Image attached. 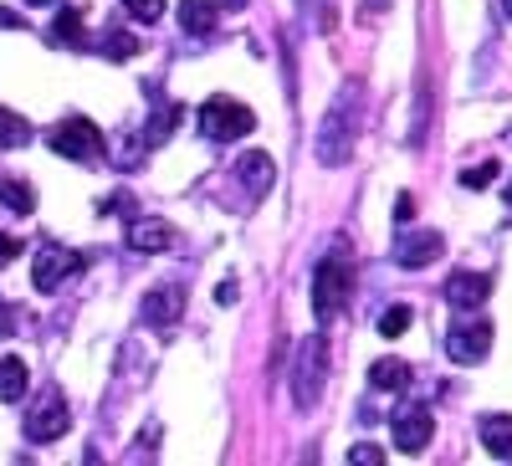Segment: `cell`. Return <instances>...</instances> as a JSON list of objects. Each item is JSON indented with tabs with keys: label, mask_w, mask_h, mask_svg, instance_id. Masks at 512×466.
<instances>
[{
	"label": "cell",
	"mask_w": 512,
	"mask_h": 466,
	"mask_svg": "<svg viewBox=\"0 0 512 466\" xmlns=\"http://www.w3.org/2000/svg\"><path fill=\"white\" fill-rule=\"evenodd\" d=\"M47 144H52L62 159H77V164H98V159H103V129H98L93 118H77V113L57 123V129L47 134Z\"/></svg>",
	"instance_id": "277c9868"
},
{
	"label": "cell",
	"mask_w": 512,
	"mask_h": 466,
	"mask_svg": "<svg viewBox=\"0 0 512 466\" xmlns=\"http://www.w3.org/2000/svg\"><path fill=\"white\" fill-rule=\"evenodd\" d=\"M482 446L497 461H512V415H482Z\"/></svg>",
	"instance_id": "9a60e30c"
},
{
	"label": "cell",
	"mask_w": 512,
	"mask_h": 466,
	"mask_svg": "<svg viewBox=\"0 0 512 466\" xmlns=\"http://www.w3.org/2000/svg\"><path fill=\"white\" fill-rule=\"evenodd\" d=\"M507 200H512V180H507Z\"/></svg>",
	"instance_id": "d590c367"
},
{
	"label": "cell",
	"mask_w": 512,
	"mask_h": 466,
	"mask_svg": "<svg viewBox=\"0 0 512 466\" xmlns=\"http://www.w3.org/2000/svg\"><path fill=\"white\" fill-rule=\"evenodd\" d=\"M0 200H6L16 216H31V210H36V190H31V180H0Z\"/></svg>",
	"instance_id": "ffe728a7"
},
{
	"label": "cell",
	"mask_w": 512,
	"mask_h": 466,
	"mask_svg": "<svg viewBox=\"0 0 512 466\" xmlns=\"http://www.w3.org/2000/svg\"><path fill=\"white\" fill-rule=\"evenodd\" d=\"M236 180H241L251 195H267V190L277 185V164H272V154H262V149L241 154V159H236Z\"/></svg>",
	"instance_id": "5bb4252c"
},
{
	"label": "cell",
	"mask_w": 512,
	"mask_h": 466,
	"mask_svg": "<svg viewBox=\"0 0 512 466\" xmlns=\"http://www.w3.org/2000/svg\"><path fill=\"white\" fill-rule=\"evenodd\" d=\"M323 374H328V344H323V333H313L308 344L297 349L292 400H297V405H318V395H323Z\"/></svg>",
	"instance_id": "5b68a950"
},
{
	"label": "cell",
	"mask_w": 512,
	"mask_h": 466,
	"mask_svg": "<svg viewBox=\"0 0 512 466\" xmlns=\"http://www.w3.org/2000/svg\"><path fill=\"white\" fill-rule=\"evenodd\" d=\"M221 6H226V11H241V6H246V0H221Z\"/></svg>",
	"instance_id": "d6a6232c"
},
{
	"label": "cell",
	"mask_w": 512,
	"mask_h": 466,
	"mask_svg": "<svg viewBox=\"0 0 512 466\" xmlns=\"http://www.w3.org/2000/svg\"><path fill=\"white\" fill-rule=\"evenodd\" d=\"M128 246L134 251H169L175 246V226L159 221V216H134L128 221Z\"/></svg>",
	"instance_id": "4fadbf2b"
},
{
	"label": "cell",
	"mask_w": 512,
	"mask_h": 466,
	"mask_svg": "<svg viewBox=\"0 0 512 466\" xmlns=\"http://www.w3.org/2000/svg\"><path fill=\"white\" fill-rule=\"evenodd\" d=\"M26 385H31V374H26L21 354H6V359H0V400L16 405V400L26 395Z\"/></svg>",
	"instance_id": "e0dca14e"
},
{
	"label": "cell",
	"mask_w": 512,
	"mask_h": 466,
	"mask_svg": "<svg viewBox=\"0 0 512 466\" xmlns=\"http://www.w3.org/2000/svg\"><path fill=\"white\" fill-rule=\"evenodd\" d=\"M251 129H256V113H251L241 98L216 93V98H205V103H200V134H205V139L236 144V139H246Z\"/></svg>",
	"instance_id": "3957f363"
},
{
	"label": "cell",
	"mask_w": 512,
	"mask_h": 466,
	"mask_svg": "<svg viewBox=\"0 0 512 466\" xmlns=\"http://www.w3.org/2000/svg\"><path fill=\"white\" fill-rule=\"evenodd\" d=\"M492 180H497V164H492V159L477 164V169H461V185H466V190H487Z\"/></svg>",
	"instance_id": "cb8c5ba5"
},
{
	"label": "cell",
	"mask_w": 512,
	"mask_h": 466,
	"mask_svg": "<svg viewBox=\"0 0 512 466\" xmlns=\"http://www.w3.org/2000/svg\"><path fill=\"white\" fill-rule=\"evenodd\" d=\"M123 6H128V16L144 21V26H154L164 16V0H123Z\"/></svg>",
	"instance_id": "d4e9b609"
},
{
	"label": "cell",
	"mask_w": 512,
	"mask_h": 466,
	"mask_svg": "<svg viewBox=\"0 0 512 466\" xmlns=\"http://www.w3.org/2000/svg\"><path fill=\"white\" fill-rule=\"evenodd\" d=\"M11 328H16V323H11V308L0 303V333H11Z\"/></svg>",
	"instance_id": "4dcf8cb0"
},
{
	"label": "cell",
	"mask_w": 512,
	"mask_h": 466,
	"mask_svg": "<svg viewBox=\"0 0 512 466\" xmlns=\"http://www.w3.org/2000/svg\"><path fill=\"white\" fill-rule=\"evenodd\" d=\"M82 272V257L72 246H62V241H47L36 251V267H31V282H36V292H62V282H72Z\"/></svg>",
	"instance_id": "8992f818"
},
{
	"label": "cell",
	"mask_w": 512,
	"mask_h": 466,
	"mask_svg": "<svg viewBox=\"0 0 512 466\" xmlns=\"http://www.w3.org/2000/svg\"><path fill=\"white\" fill-rule=\"evenodd\" d=\"M216 303H236V282H221L216 287Z\"/></svg>",
	"instance_id": "f1b7e54d"
},
{
	"label": "cell",
	"mask_w": 512,
	"mask_h": 466,
	"mask_svg": "<svg viewBox=\"0 0 512 466\" xmlns=\"http://www.w3.org/2000/svg\"><path fill=\"white\" fill-rule=\"evenodd\" d=\"M180 31L185 36H210L216 31V6H210V0H180Z\"/></svg>",
	"instance_id": "2e32d148"
},
{
	"label": "cell",
	"mask_w": 512,
	"mask_h": 466,
	"mask_svg": "<svg viewBox=\"0 0 512 466\" xmlns=\"http://www.w3.org/2000/svg\"><path fill=\"white\" fill-rule=\"evenodd\" d=\"M446 251V241L436 236V231H400V241H395V267H431L436 257Z\"/></svg>",
	"instance_id": "30bf717a"
},
{
	"label": "cell",
	"mask_w": 512,
	"mask_h": 466,
	"mask_svg": "<svg viewBox=\"0 0 512 466\" xmlns=\"http://www.w3.org/2000/svg\"><path fill=\"white\" fill-rule=\"evenodd\" d=\"M349 461H354V466H379V461H384V451H379V446H354V451H349Z\"/></svg>",
	"instance_id": "484cf974"
},
{
	"label": "cell",
	"mask_w": 512,
	"mask_h": 466,
	"mask_svg": "<svg viewBox=\"0 0 512 466\" xmlns=\"http://www.w3.org/2000/svg\"><path fill=\"white\" fill-rule=\"evenodd\" d=\"M364 6H369V11H384V6H390V0H364Z\"/></svg>",
	"instance_id": "1f68e13d"
},
{
	"label": "cell",
	"mask_w": 512,
	"mask_h": 466,
	"mask_svg": "<svg viewBox=\"0 0 512 466\" xmlns=\"http://www.w3.org/2000/svg\"><path fill=\"white\" fill-rule=\"evenodd\" d=\"M72 426V410H67V400L57 395V390H47V395H41L31 410H26V441H57L62 431Z\"/></svg>",
	"instance_id": "52a82bcc"
},
{
	"label": "cell",
	"mask_w": 512,
	"mask_h": 466,
	"mask_svg": "<svg viewBox=\"0 0 512 466\" xmlns=\"http://www.w3.org/2000/svg\"><path fill=\"white\" fill-rule=\"evenodd\" d=\"M354 103H359V88H344L318 123L313 149H318V164H328V169L349 164V154H354Z\"/></svg>",
	"instance_id": "7a4b0ae2"
},
{
	"label": "cell",
	"mask_w": 512,
	"mask_h": 466,
	"mask_svg": "<svg viewBox=\"0 0 512 466\" xmlns=\"http://www.w3.org/2000/svg\"><path fill=\"white\" fill-rule=\"evenodd\" d=\"M349 292H354V257L344 246H333L313 267V313H318V323H333L338 308L349 303Z\"/></svg>",
	"instance_id": "6da1fadb"
},
{
	"label": "cell",
	"mask_w": 512,
	"mask_h": 466,
	"mask_svg": "<svg viewBox=\"0 0 512 466\" xmlns=\"http://www.w3.org/2000/svg\"><path fill=\"white\" fill-rule=\"evenodd\" d=\"M436 436V420H431V405H400L395 410V446L405 456H420Z\"/></svg>",
	"instance_id": "ba28073f"
},
{
	"label": "cell",
	"mask_w": 512,
	"mask_h": 466,
	"mask_svg": "<svg viewBox=\"0 0 512 466\" xmlns=\"http://www.w3.org/2000/svg\"><path fill=\"white\" fill-rule=\"evenodd\" d=\"M31 6H57V0H31Z\"/></svg>",
	"instance_id": "836d02e7"
},
{
	"label": "cell",
	"mask_w": 512,
	"mask_h": 466,
	"mask_svg": "<svg viewBox=\"0 0 512 466\" xmlns=\"http://www.w3.org/2000/svg\"><path fill=\"white\" fill-rule=\"evenodd\" d=\"M180 308H185V292L175 287V282H159L154 292H144V323L149 328H169V323H175L180 318Z\"/></svg>",
	"instance_id": "7c38bea8"
},
{
	"label": "cell",
	"mask_w": 512,
	"mask_h": 466,
	"mask_svg": "<svg viewBox=\"0 0 512 466\" xmlns=\"http://www.w3.org/2000/svg\"><path fill=\"white\" fill-rule=\"evenodd\" d=\"M26 139H31V123L11 108H0V149H21Z\"/></svg>",
	"instance_id": "44dd1931"
},
{
	"label": "cell",
	"mask_w": 512,
	"mask_h": 466,
	"mask_svg": "<svg viewBox=\"0 0 512 466\" xmlns=\"http://www.w3.org/2000/svg\"><path fill=\"white\" fill-rule=\"evenodd\" d=\"M410 216H415V195H400V205H395V221L405 226Z\"/></svg>",
	"instance_id": "83f0119b"
},
{
	"label": "cell",
	"mask_w": 512,
	"mask_h": 466,
	"mask_svg": "<svg viewBox=\"0 0 512 466\" xmlns=\"http://www.w3.org/2000/svg\"><path fill=\"white\" fill-rule=\"evenodd\" d=\"M405 328H410V308H405V303H395V308L379 313V333H384V338H400Z\"/></svg>",
	"instance_id": "603a6c76"
},
{
	"label": "cell",
	"mask_w": 512,
	"mask_h": 466,
	"mask_svg": "<svg viewBox=\"0 0 512 466\" xmlns=\"http://www.w3.org/2000/svg\"><path fill=\"white\" fill-rule=\"evenodd\" d=\"M369 385H374V390H405V385H410V364H405V359H379V364H369Z\"/></svg>",
	"instance_id": "ac0fdd59"
},
{
	"label": "cell",
	"mask_w": 512,
	"mask_h": 466,
	"mask_svg": "<svg viewBox=\"0 0 512 466\" xmlns=\"http://www.w3.org/2000/svg\"><path fill=\"white\" fill-rule=\"evenodd\" d=\"M502 11H507V16H512V0H502Z\"/></svg>",
	"instance_id": "e575fe53"
},
{
	"label": "cell",
	"mask_w": 512,
	"mask_h": 466,
	"mask_svg": "<svg viewBox=\"0 0 512 466\" xmlns=\"http://www.w3.org/2000/svg\"><path fill=\"white\" fill-rule=\"evenodd\" d=\"M0 31H21V16L16 11H0Z\"/></svg>",
	"instance_id": "f546056e"
},
{
	"label": "cell",
	"mask_w": 512,
	"mask_h": 466,
	"mask_svg": "<svg viewBox=\"0 0 512 466\" xmlns=\"http://www.w3.org/2000/svg\"><path fill=\"white\" fill-rule=\"evenodd\" d=\"M487 298H492V277H487V272H451L446 303H451L456 313H472V308H482Z\"/></svg>",
	"instance_id": "8fae6325"
},
{
	"label": "cell",
	"mask_w": 512,
	"mask_h": 466,
	"mask_svg": "<svg viewBox=\"0 0 512 466\" xmlns=\"http://www.w3.org/2000/svg\"><path fill=\"white\" fill-rule=\"evenodd\" d=\"M52 41H57V47H88V36H82V11H62L57 16V26H52Z\"/></svg>",
	"instance_id": "d6986e66"
},
{
	"label": "cell",
	"mask_w": 512,
	"mask_h": 466,
	"mask_svg": "<svg viewBox=\"0 0 512 466\" xmlns=\"http://www.w3.org/2000/svg\"><path fill=\"white\" fill-rule=\"evenodd\" d=\"M487 349H492V323H487V318L456 323V328H451V338H446V354H451L456 364H482V359H487Z\"/></svg>",
	"instance_id": "9c48e42d"
},
{
	"label": "cell",
	"mask_w": 512,
	"mask_h": 466,
	"mask_svg": "<svg viewBox=\"0 0 512 466\" xmlns=\"http://www.w3.org/2000/svg\"><path fill=\"white\" fill-rule=\"evenodd\" d=\"M21 257V241L11 236V231H0V267H6V262H16Z\"/></svg>",
	"instance_id": "4316f807"
},
{
	"label": "cell",
	"mask_w": 512,
	"mask_h": 466,
	"mask_svg": "<svg viewBox=\"0 0 512 466\" xmlns=\"http://www.w3.org/2000/svg\"><path fill=\"white\" fill-rule=\"evenodd\" d=\"M103 52H108L113 62H128V57L139 52V36H128V31H108V36H103Z\"/></svg>",
	"instance_id": "7402d4cb"
}]
</instances>
